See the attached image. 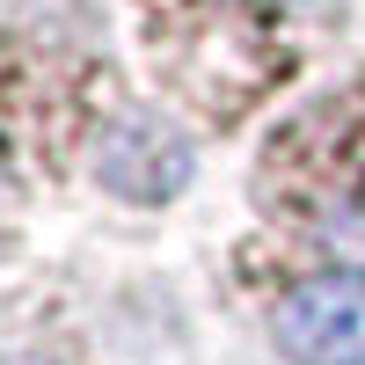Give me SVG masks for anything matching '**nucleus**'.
Masks as SVG:
<instances>
[{"instance_id":"nucleus-1","label":"nucleus","mask_w":365,"mask_h":365,"mask_svg":"<svg viewBox=\"0 0 365 365\" xmlns=\"http://www.w3.org/2000/svg\"><path fill=\"white\" fill-rule=\"evenodd\" d=\"M270 336L285 365H365V270H329L292 285Z\"/></svg>"}]
</instances>
